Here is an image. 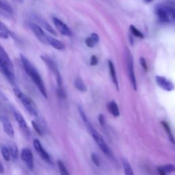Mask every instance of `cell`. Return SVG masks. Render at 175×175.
Returning a JSON list of instances; mask_svg holds the SVG:
<instances>
[{"instance_id": "b9f144b4", "label": "cell", "mask_w": 175, "mask_h": 175, "mask_svg": "<svg viewBox=\"0 0 175 175\" xmlns=\"http://www.w3.org/2000/svg\"><path fill=\"white\" fill-rule=\"evenodd\" d=\"M144 1L146 2H148V3H149V2H153V0H144Z\"/></svg>"}, {"instance_id": "ffe728a7", "label": "cell", "mask_w": 175, "mask_h": 175, "mask_svg": "<svg viewBox=\"0 0 175 175\" xmlns=\"http://www.w3.org/2000/svg\"><path fill=\"white\" fill-rule=\"evenodd\" d=\"M0 9L8 13V14H13V9L12 6L6 0H0Z\"/></svg>"}, {"instance_id": "8d00e7d4", "label": "cell", "mask_w": 175, "mask_h": 175, "mask_svg": "<svg viewBox=\"0 0 175 175\" xmlns=\"http://www.w3.org/2000/svg\"><path fill=\"white\" fill-rule=\"evenodd\" d=\"M98 64V59L96 56H92L91 60H90V65L91 66H96Z\"/></svg>"}, {"instance_id": "d590c367", "label": "cell", "mask_w": 175, "mask_h": 175, "mask_svg": "<svg viewBox=\"0 0 175 175\" xmlns=\"http://www.w3.org/2000/svg\"><path fill=\"white\" fill-rule=\"evenodd\" d=\"M140 63L141 66H142V68L144 69V70H146V71H147L148 66H147V65H146V62L145 59H144L143 57H141V58H140Z\"/></svg>"}, {"instance_id": "f35d334b", "label": "cell", "mask_w": 175, "mask_h": 175, "mask_svg": "<svg viewBox=\"0 0 175 175\" xmlns=\"http://www.w3.org/2000/svg\"><path fill=\"white\" fill-rule=\"evenodd\" d=\"M91 38L93 40V41L95 42V43H98L99 40V35L97 34H96V33H92V34H91Z\"/></svg>"}, {"instance_id": "ba28073f", "label": "cell", "mask_w": 175, "mask_h": 175, "mask_svg": "<svg viewBox=\"0 0 175 175\" xmlns=\"http://www.w3.org/2000/svg\"><path fill=\"white\" fill-rule=\"evenodd\" d=\"M155 82L158 86L162 89L166 90V91L170 92L174 89V83L166 79L165 77L159 75L155 76Z\"/></svg>"}, {"instance_id": "484cf974", "label": "cell", "mask_w": 175, "mask_h": 175, "mask_svg": "<svg viewBox=\"0 0 175 175\" xmlns=\"http://www.w3.org/2000/svg\"><path fill=\"white\" fill-rule=\"evenodd\" d=\"M9 150L10 153H11V157H12L14 159H17L19 157V153L17 146H16L15 143H13L10 145Z\"/></svg>"}, {"instance_id": "603a6c76", "label": "cell", "mask_w": 175, "mask_h": 175, "mask_svg": "<svg viewBox=\"0 0 175 175\" xmlns=\"http://www.w3.org/2000/svg\"><path fill=\"white\" fill-rule=\"evenodd\" d=\"M122 163H123V166L124 168V174H125V175H135L133 173V169H132V168H131L129 161H128L126 159H123Z\"/></svg>"}, {"instance_id": "d6986e66", "label": "cell", "mask_w": 175, "mask_h": 175, "mask_svg": "<svg viewBox=\"0 0 175 175\" xmlns=\"http://www.w3.org/2000/svg\"><path fill=\"white\" fill-rule=\"evenodd\" d=\"M158 172H161L165 174H168L175 172V165L174 164H166L163 166H159L157 167Z\"/></svg>"}, {"instance_id": "74e56055", "label": "cell", "mask_w": 175, "mask_h": 175, "mask_svg": "<svg viewBox=\"0 0 175 175\" xmlns=\"http://www.w3.org/2000/svg\"><path fill=\"white\" fill-rule=\"evenodd\" d=\"M99 122L100 123L101 125H105V116H104L103 114H99Z\"/></svg>"}, {"instance_id": "3957f363", "label": "cell", "mask_w": 175, "mask_h": 175, "mask_svg": "<svg viewBox=\"0 0 175 175\" xmlns=\"http://www.w3.org/2000/svg\"><path fill=\"white\" fill-rule=\"evenodd\" d=\"M0 72L6 77L10 83L15 85V74L13 64L8 62L1 56H0Z\"/></svg>"}, {"instance_id": "ac0fdd59", "label": "cell", "mask_w": 175, "mask_h": 175, "mask_svg": "<svg viewBox=\"0 0 175 175\" xmlns=\"http://www.w3.org/2000/svg\"><path fill=\"white\" fill-rule=\"evenodd\" d=\"M107 108H108V110L110 114H112L114 117L119 116L120 112H119V107H118L116 103L114 101H110L108 104H107Z\"/></svg>"}, {"instance_id": "5b68a950", "label": "cell", "mask_w": 175, "mask_h": 175, "mask_svg": "<svg viewBox=\"0 0 175 175\" xmlns=\"http://www.w3.org/2000/svg\"><path fill=\"white\" fill-rule=\"evenodd\" d=\"M40 58L45 62L46 65L49 67V69L52 70V73L54 74V75L56 76L57 84H58V88H63L62 77L61 75H60L58 68V66H57L56 63L54 62V60L46 55H43L40 56Z\"/></svg>"}, {"instance_id": "44dd1931", "label": "cell", "mask_w": 175, "mask_h": 175, "mask_svg": "<svg viewBox=\"0 0 175 175\" xmlns=\"http://www.w3.org/2000/svg\"><path fill=\"white\" fill-rule=\"evenodd\" d=\"M36 19H38V20H37V21H38L39 24L41 25V26L43 27V28H45L47 30V31H48L49 33H51L52 34H53V35H56V34L55 30L53 29V28H52V27L49 24V23L47 21H46L45 19H40L39 17H37Z\"/></svg>"}, {"instance_id": "4fadbf2b", "label": "cell", "mask_w": 175, "mask_h": 175, "mask_svg": "<svg viewBox=\"0 0 175 175\" xmlns=\"http://www.w3.org/2000/svg\"><path fill=\"white\" fill-rule=\"evenodd\" d=\"M45 42L47 43L52 47L57 50H63L65 48V45H64L63 43L60 41L58 39L53 38L52 36H49L47 34L45 36Z\"/></svg>"}, {"instance_id": "7402d4cb", "label": "cell", "mask_w": 175, "mask_h": 175, "mask_svg": "<svg viewBox=\"0 0 175 175\" xmlns=\"http://www.w3.org/2000/svg\"><path fill=\"white\" fill-rule=\"evenodd\" d=\"M161 124H162V126L164 127V129L166 131V133L167 134V136H168V138L170 140V142L172 143H173L175 144V140L174 137L173 136V134L172 133V131L170 129V127L169 126V124H168V123H166V121H161Z\"/></svg>"}, {"instance_id": "2e32d148", "label": "cell", "mask_w": 175, "mask_h": 175, "mask_svg": "<svg viewBox=\"0 0 175 175\" xmlns=\"http://www.w3.org/2000/svg\"><path fill=\"white\" fill-rule=\"evenodd\" d=\"M108 65H109V68H110V75H111V78H112V80L113 83L115 85L116 89L118 91L119 90V82H118V79H117V76H116V70H115V67H114V65L113 62L111 61V60H109L108 61Z\"/></svg>"}, {"instance_id": "277c9868", "label": "cell", "mask_w": 175, "mask_h": 175, "mask_svg": "<svg viewBox=\"0 0 175 175\" xmlns=\"http://www.w3.org/2000/svg\"><path fill=\"white\" fill-rule=\"evenodd\" d=\"M86 126L88 127V130L90 131V133L92 134L94 140L95 141V142L97 144V145L99 146L100 149L106 155L109 157H112V150H111L108 145L106 144L105 141L103 139V137L101 136V134L98 132V131L94 129L93 127L92 126V124L90 123Z\"/></svg>"}, {"instance_id": "60d3db41", "label": "cell", "mask_w": 175, "mask_h": 175, "mask_svg": "<svg viewBox=\"0 0 175 175\" xmlns=\"http://www.w3.org/2000/svg\"><path fill=\"white\" fill-rule=\"evenodd\" d=\"M129 42H130V44H131V45H133V38H132V36H131V35L129 36Z\"/></svg>"}, {"instance_id": "30bf717a", "label": "cell", "mask_w": 175, "mask_h": 175, "mask_svg": "<svg viewBox=\"0 0 175 175\" xmlns=\"http://www.w3.org/2000/svg\"><path fill=\"white\" fill-rule=\"evenodd\" d=\"M53 22L54 23L56 29H58V32L60 33H61L62 35H65L66 36H71V32H70L69 27L67 26L63 21H62L61 20L57 17H53Z\"/></svg>"}, {"instance_id": "7a4b0ae2", "label": "cell", "mask_w": 175, "mask_h": 175, "mask_svg": "<svg viewBox=\"0 0 175 175\" xmlns=\"http://www.w3.org/2000/svg\"><path fill=\"white\" fill-rule=\"evenodd\" d=\"M14 92L15 95L18 97L19 99L21 101V102L25 107L26 110L31 114L32 116H38V111L36 105L35 103L34 102V101L29 97L28 95H26L25 94L23 93L21 91V90L18 88H14Z\"/></svg>"}, {"instance_id": "836d02e7", "label": "cell", "mask_w": 175, "mask_h": 175, "mask_svg": "<svg viewBox=\"0 0 175 175\" xmlns=\"http://www.w3.org/2000/svg\"><path fill=\"white\" fill-rule=\"evenodd\" d=\"M161 4L168 6V7L175 8V0H166V1Z\"/></svg>"}, {"instance_id": "1f68e13d", "label": "cell", "mask_w": 175, "mask_h": 175, "mask_svg": "<svg viewBox=\"0 0 175 175\" xmlns=\"http://www.w3.org/2000/svg\"><path fill=\"white\" fill-rule=\"evenodd\" d=\"M0 56H1L3 58L5 59L8 62L12 64L11 59H10L9 58V56L8 55V53H6L5 49L2 47V46L1 45H0Z\"/></svg>"}, {"instance_id": "4316f807", "label": "cell", "mask_w": 175, "mask_h": 175, "mask_svg": "<svg viewBox=\"0 0 175 175\" xmlns=\"http://www.w3.org/2000/svg\"><path fill=\"white\" fill-rule=\"evenodd\" d=\"M1 153L2 155V157L6 161H10L11 159V153L8 148L6 147L4 145L1 146Z\"/></svg>"}, {"instance_id": "e575fe53", "label": "cell", "mask_w": 175, "mask_h": 175, "mask_svg": "<svg viewBox=\"0 0 175 175\" xmlns=\"http://www.w3.org/2000/svg\"><path fill=\"white\" fill-rule=\"evenodd\" d=\"M85 43H86V45L88 47L92 48L93 47L94 45H95V42H94L92 40V38H90V37H88V38H87L85 40Z\"/></svg>"}, {"instance_id": "ab89813d", "label": "cell", "mask_w": 175, "mask_h": 175, "mask_svg": "<svg viewBox=\"0 0 175 175\" xmlns=\"http://www.w3.org/2000/svg\"><path fill=\"white\" fill-rule=\"evenodd\" d=\"M4 173V165H3L1 161H0V174H3Z\"/></svg>"}, {"instance_id": "f1b7e54d", "label": "cell", "mask_w": 175, "mask_h": 175, "mask_svg": "<svg viewBox=\"0 0 175 175\" xmlns=\"http://www.w3.org/2000/svg\"><path fill=\"white\" fill-rule=\"evenodd\" d=\"M32 124L34 127V129L36 131V133L38 134L39 136H43V130L42 127L40 126V124H38L37 122H36L35 120H32Z\"/></svg>"}, {"instance_id": "d4e9b609", "label": "cell", "mask_w": 175, "mask_h": 175, "mask_svg": "<svg viewBox=\"0 0 175 175\" xmlns=\"http://www.w3.org/2000/svg\"><path fill=\"white\" fill-rule=\"evenodd\" d=\"M161 6L165 9L166 11L168 17H169L170 21H173L175 23V8L168 7V6L161 4Z\"/></svg>"}, {"instance_id": "4dcf8cb0", "label": "cell", "mask_w": 175, "mask_h": 175, "mask_svg": "<svg viewBox=\"0 0 175 175\" xmlns=\"http://www.w3.org/2000/svg\"><path fill=\"white\" fill-rule=\"evenodd\" d=\"M78 112H79V114L81 118H82V119L83 120V122L86 123V125L90 124V122L88 121V118L86 115L85 112H84L83 108L81 106H78Z\"/></svg>"}, {"instance_id": "8992f818", "label": "cell", "mask_w": 175, "mask_h": 175, "mask_svg": "<svg viewBox=\"0 0 175 175\" xmlns=\"http://www.w3.org/2000/svg\"><path fill=\"white\" fill-rule=\"evenodd\" d=\"M127 69H128V71H129V78L131 80V83H132L134 90H137V83H136L135 73H134L133 57L129 50H127Z\"/></svg>"}, {"instance_id": "6da1fadb", "label": "cell", "mask_w": 175, "mask_h": 175, "mask_svg": "<svg viewBox=\"0 0 175 175\" xmlns=\"http://www.w3.org/2000/svg\"><path fill=\"white\" fill-rule=\"evenodd\" d=\"M21 61L23 65V69L28 74V76L32 79L33 83L38 89L41 95L45 97V99H47V90L45 86V83L40 77L38 70L36 69V67L34 66L32 62L25 57L23 55L21 54Z\"/></svg>"}, {"instance_id": "52a82bcc", "label": "cell", "mask_w": 175, "mask_h": 175, "mask_svg": "<svg viewBox=\"0 0 175 175\" xmlns=\"http://www.w3.org/2000/svg\"><path fill=\"white\" fill-rule=\"evenodd\" d=\"M33 144L36 152L40 155V156L42 157V159L43 160H45L47 163H48L49 164H52L53 162L52 161L51 157H50L48 153L44 149V148L43 147L42 144H40V141L38 139H35L34 140Z\"/></svg>"}, {"instance_id": "8fae6325", "label": "cell", "mask_w": 175, "mask_h": 175, "mask_svg": "<svg viewBox=\"0 0 175 175\" xmlns=\"http://www.w3.org/2000/svg\"><path fill=\"white\" fill-rule=\"evenodd\" d=\"M0 122L2 123L3 129L5 133L11 137H15V130L13 129L12 124L10 122L8 118L4 116H0Z\"/></svg>"}, {"instance_id": "9a60e30c", "label": "cell", "mask_w": 175, "mask_h": 175, "mask_svg": "<svg viewBox=\"0 0 175 175\" xmlns=\"http://www.w3.org/2000/svg\"><path fill=\"white\" fill-rule=\"evenodd\" d=\"M155 14L161 22H170V19L169 17H168L166 11H165V9L161 5L157 6V8H155Z\"/></svg>"}, {"instance_id": "cb8c5ba5", "label": "cell", "mask_w": 175, "mask_h": 175, "mask_svg": "<svg viewBox=\"0 0 175 175\" xmlns=\"http://www.w3.org/2000/svg\"><path fill=\"white\" fill-rule=\"evenodd\" d=\"M75 86L76 88L79 90L80 92H86L87 90L86 86L85 83H83V80L80 78V77H77V78L75 81Z\"/></svg>"}, {"instance_id": "d6a6232c", "label": "cell", "mask_w": 175, "mask_h": 175, "mask_svg": "<svg viewBox=\"0 0 175 175\" xmlns=\"http://www.w3.org/2000/svg\"><path fill=\"white\" fill-rule=\"evenodd\" d=\"M91 158H92V162L95 164V166H100V160H99V158L97 155L95 153H92V155H91Z\"/></svg>"}, {"instance_id": "e0dca14e", "label": "cell", "mask_w": 175, "mask_h": 175, "mask_svg": "<svg viewBox=\"0 0 175 175\" xmlns=\"http://www.w3.org/2000/svg\"><path fill=\"white\" fill-rule=\"evenodd\" d=\"M12 32L0 21V37L2 38L7 39L9 37L12 36Z\"/></svg>"}, {"instance_id": "7c38bea8", "label": "cell", "mask_w": 175, "mask_h": 175, "mask_svg": "<svg viewBox=\"0 0 175 175\" xmlns=\"http://www.w3.org/2000/svg\"><path fill=\"white\" fill-rule=\"evenodd\" d=\"M14 116L15 118V120H16V122L18 123L20 128H21V129L23 131V132L26 134L27 136H29V129L24 118H23L21 114L18 112H15Z\"/></svg>"}, {"instance_id": "f546056e", "label": "cell", "mask_w": 175, "mask_h": 175, "mask_svg": "<svg viewBox=\"0 0 175 175\" xmlns=\"http://www.w3.org/2000/svg\"><path fill=\"white\" fill-rule=\"evenodd\" d=\"M130 30H131V33L133 34V35H134L135 36L138 37V38H144L143 34L141 32L140 30L137 29L134 25H130Z\"/></svg>"}, {"instance_id": "5bb4252c", "label": "cell", "mask_w": 175, "mask_h": 175, "mask_svg": "<svg viewBox=\"0 0 175 175\" xmlns=\"http://www.w3.org/2000/svg\"><path fill=\"white\" fill-rule=\"evenodd\" d=\"M29 28L32 29L33 33L34 34L36 37H38L41 41H45V36L47 34L44 31L43 29L39 25H37L36 23H29Z\"/></svg>"}, {"instance_id": "9c48e42d", "label": "cell", "mask_w": 175, "mask_h": 175, "mask_svg": "<svg viewBox=\"0 0 175 175\" xmlns=\"http://www.w3.org/2000/svg\"><path fill=\"white\" fill-rule=\"evenodd\" d=\"M21 157L29 169L32 170L34 169V157L31 150L27 148L23 149L21 151Z\"/></svg>"}, {"instance_id": "7bdbcfd3", "label": "cell", "mask_w": 175, "mask_h": 175, "mask_svg": "<svg viewBox=\"0 0 175 175\" xmlns=\"http://www.w3.org/2000/svg\"><path fill=\"white\" fill-rule=\"evenodd\" d=\"M159 175H166V174L163 173H161V172H159Z\"/></svg>"}, {"instance_id": "83f0119b", "label": "cell", "mask_w": 175, "mask_h": 175, "mask_svg": "<svg viewBox=\"0 0 175 175\" xmlns=\"http://www.w3.org/2000/svg\"><path fill=\"white\" fill-rule=\"evenodd\" d=\"M57 164H58V166L59 168L60 174L61 175H70L68 170H67L66 169V166H65V164H64V163L62 161L58 160V161H57Z\"/></svg>"}]
</instances>
